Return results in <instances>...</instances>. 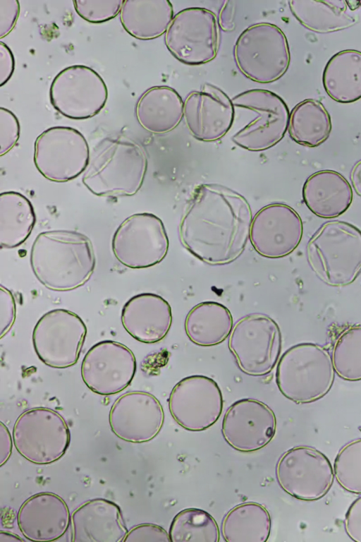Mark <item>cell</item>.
I'll list each match as a JSON object with an SVG mask.
<instances>
[{"label":"cell","instance_id":"obj_1","mask_svg":"<svg viewBox=\"0 0 361 542\" xmlns=\"http://www.w3.org/2000/svg\"><path fill=\"white\" fill-rule=\"evenodd\" d=\"M252 211L240 193L216 183L198 186L188 201L179 226L183 246L209 265L236 260L250 239Z\"/></svg>","mask_w":361,"mask_h":542},{"label":"cell","instance_id":"obj_2","mask_svg":"<svg viewBox=\"0 0 361 542\" xmlns=\"http://www.w3.org/2000/svg\"><path fill=\"white\" fill-rule=\"evenodd\" d=\"M30 263L35 276L46 288L66 291L89 280L96 261L92 242L86 235L76 231L51 230L37 236Z\"/></svg>","mask_w":361,"mask_h":542},{"label":"cell","instance_id":"obj_3","mask_svg":"<svg viewBox=\"0 0 361 542\" xmlns=\"http://www.w3.org/2000/svg\"><path fill=\"white\" fill-rule=\"evenodd\" d=\"M147 169V159L140 145L123 137H108L92 151L82 182L97 196H131L140 189Z\"/></svg>","mask_w":361,"mask_h":542},{"label":"cell","instance_id":"obj_4","mask_svg":"<svg viewBox=\"0 0 361 542\" xmlns=\"http://www.w3.org/2000/svg\"><path fill=\"white\" fill-rule=\"evenodd\" d=\"M308 263L324 283L344 287L361 272V230L343 221L324 223L307 246Z\"/></svg>","mask_w":361,"mask_h":542},{"label":"cell","instance_id":"obj_5","mask_svg":"<svg viewBox=\"0 0 361 542\" xmlns=\"http://www.w3.org/2000/svg\"><path fill=\"white\" fill-rule=\"evenodd\" d=\"M335 370L329 351L312 343L288 349L279 359L276 383L282 395L297 404L317 401L331 388Z\"/></svg>","mask_w":361,"mask_h":542},{"label":"cell","instance_id":"obj_6","mask_svg":"<svg viewBox=\"0 0 361 542\" xmlns=\"http://www.w3.org/2000/svg\"><path fill=\"white\" fill-rule=\"evenodd\" d=\"M234 116L251 119L232 137L238 146L250 151H262L277 144L288 130L289 110L283 100L264 89L244 91L231 99Z\"/></svg>","mask_w":361,"mask_h":542},{"label":"cell","instance_id":"obj_7","mask_svg":"<svg viewBox=\"0 0 361 542\" xmlns=\"http://www.w3.org/2000/svg\"><path fill=\"white\" fill-rule=\"evenodd\" d=\"M233 54L240 71L259 83L279 79L287 71L290 61L285 34L269 23H259L246 28L238 37Z\"/></svg>","mask_w":361,"mask_h":542},{"label":"cell","instance_id":"obj_8","mask_svg":"<svg viewBox=\"0 0 361 542\" xmlns=\"http://www.w3.org/2000/svg\"><path fill=\"white\" fill-rule=\"evenodd\" d=\"M228 348L242 372L252 376L270 373L277 364L282 348L279 326L263 313H251L233 327Z\"/></svg>","mask_w":361,"mask_h":542},{"label":"cell","instance_id":"obj_9","mask_svg":"<svg viewBox=\"0 0 361 542\" xmlns=\"http://www.w3.org/2000/svg\"><path fill=\"white\" fill-rule=\"evenodd\" d=\"M69 428L57 411L45 407L23 412L13 429V441L18 453L28 462L49 464L59 460L68 448Z\"/></svg>","mask_w":361,"mask_h":542},{"label":"cell","instance_id":"obj_10","mask_svg":"<svg viewBox=\"0 0 361 542\" xmlns=\"http://www.w3.org/2000/svg\"><path fill=\"white\" fill-rule=\"evenodd\" d=\"M86 335V325L78 315L56 308L38 320L32 339L35 351L44 364L66 368L78 362Z\"/></svg>","mask_w":361,"mask_h":542},{"label":"cell","instance_id":"obj_11","mask_svg":"<svg viewBox=\"0 0 361 542\" xmlns=\"http://www.w3.org/2000/svg\"><path fill=\"white\" fill-rule=\"evenodd\" d=\"M88 143L77 129L53 126L44 131L34 144V163L47 180L66 182L83 174L90 159Z\"/></svg>","mask_w":361,"mask_h":542},{"label":"cell","instance_id":"obj_12","mask_svg":"<svg viewBox=\"0 0 361 542\" xmlns=\"http://www.w3.org/2000/svg\"><path fill=\"white\" fill-rule=\"evenodd\" d=\"M169 241L161 219L142 212L127 217L116 229L111 247L115 258L126 267L154 266L166 257Z\"/></svg>","mask_w":361,"mask_h":542},{"label":"cell","instance_id":"obj_13","mask_svg":"<svg viewBox=\"0 0 361 542\" xmlns=\"http://www.w3.org/2000/svg\"><path fill=\"white\" fill-rule=\"evenodd\" d=\"M49 98L54 109L61 115L83 120L94 117L104 108L108 89L96 71L84 65H73L54 77Z\"/></svg>","mask_w":361,"mask_h":542},{"label":"cell","instance_id":"obj_14","mask_svg":"<svg viewBox=\"0 0 361 542\" xmlns=\"http://www.w3.org/2000/svg\"><path fill=\"white\" fill-rule=\"evenodd\" d=\"M164 42L170 53L183 64L209 62L215 58L219 44L215 14L198 7L179 11L165 32Z\"/></svg>","mask_w":361,"mask_h":542},{"label":"cell","instance_id":"obj_15","mask_svg":"<svg viewBox=\"0 0 361 542\" xmlns=\"http://www.w3.org/2000/svg\"><path fill=\"white\" fill-rule=\"evenodd\" d=\"M276 476L286 493L305 501L323 498L334 478L332 465L326 455L308 446L286 451L277 463Z\"/></svg>","mask_w":361,"mask_h":542},{"label":"cell","instance_id":"obj_16","mask_svg":"<svg viewBox=\"0 0 361 542\" xmlns=\"http://www.w3.org/2000/svg\"><path fill=\"white\" fill-rule=\"evenodd\" d=\"M168 403L176 422L190 431L204 430L215 423L224 404L216 382L202 375L188 376L178 382Z\"/></svg>","mask_w":361,"mask_h":542},{"label":"cell","instance_id":"obj_17","mask_svg":"<svg viewBox=\"0 0 361 542\" xmlns=\"http://www.w3.org/2000/svg\"><path fill=\"white\" fill-rule=\"evenodd\" d=\"M136 359L126 345L112 340L94 344L81 363V377L93 392L103 396L116 395L126 389L136 372Z\"/></svg>","mask_w":361,"mask_h":542},{"label":"cell","instance_id":"obj_18","mask_svg":"<svg viewBox=\"0 0 361 542\" xmlns=\"http://www.w3.org/2000/svg\"><path fill=\"white\" fill-rule=\"evenodd\" d=\"M303 224L298 213L283 203L263 207L254 216L250 240L259 255L280 258L290 254L299 245Z\"/></svg>","mask_w":361,"mask_h":542},{"label":"cell","instance_id":"obj_19","mask_svg":"<svg viewBox=\"0 0 361 542\" xmlns=\"http://www.w3.org/2000/svg\"><path fill=\"white\" fill-rule=\"evenodd\" d=\"M276 419L272 409L254 399H242L226 411L221 432L226 442L243 452H255L274 438Z\"/></svg>","mask_w":361,"mask_h":542},{"label":"cell","instance_id":"obj_20","mask_svg":"<svg viewBox=\"0 0 361 542\" xmlns=\"http://www.w3.org/2000/svg\"><path fill=\"white\" fill-rule=\"evenodd\" d=\"M164 421L160 402L153 395L142 391L124 393L114 402L109 414V426L114 435L134 443L155 438Z\"/></svg>","mask_w":361,"mask_h":542},{"label":"cell","instance_id":"obj_21","mask_svg":"<svg viewBox=\"0 0 361 542\" xmlns=\"http://www.w3.org/2000/svg\"><path fill=\"white\" fill-rule=\"evenodd\" d=\"M234 110L231 100L214 85L206 83L190 92L183 105V119L191 135L203 142H213L231 128Z\"/></svg>","mask_w":361,"mask_h":542},{"label":"cell","instance_id":"obj_22","mask_svg":"<svg viewBox=\"0 0 361 542\" xmlns=\"http://www.w3.org/2000/svg\"><path fill=\"white\" fill-rule=\"evenodd\" d=\"M17 523L28 541H54L66 532L71 515L60 496L42 492L32 495L22 504L17 514Z\"/></svg>","mask_w":361,"mask_h":542},{"label":"cell","instance_id":"obj_23","mask_svg":"<svg viewBox=\"0 0 361 542\" xmlns=\"http://www.w3.org/2000/svg\"><path fill=\"white\" fill-rule=\"evenodd\" d=\"M70 525L73 542H121L128 532L120 507L104 498L78 507Z\"/></svg>","mask_w":361,"mask_h":542},{"label":"cell","instance_id":"obj_24","mask_svg":"<svg viewBox=\"0 0 361 542\" xmlns=\"http://www.w3.org/2000/svg\"><path fill=\"white\" fill-rule=\"evenodd\" d=\"M121 320L132 337L145 344H154L167 335L173 318L171 306L163 297L141 293L124 304Z\"/></svg>","mask_w":361,"mask_h":542},{"label":"cell","instance_id":"obj_25","mask_svg":"<svg viewBox=\"0 0 361 542\" xmlns=\"http://www.w3.org/2000/svg\"><path fill=\"white\" fill-rule=\"evenodd\" d=\"M353 190L345 178L333 170H322L307 178L302 187L303 200L315 215L331 219L343 214L353 201Z\"/></svg>","mask_w":361,"mask_h":542},{"label":"cell","instance_id":"obj_26","mask_svg":"<svg viewBox=\"0 0 361 542\" xmlns=\"http://www.w3.org/2000/svg\"><path fill=\"white\" fill-rule=\"evenodd\" d=\"M182 98L173 88L154 86L146 90L138 100L135 114L146 131L161 134L174 129L183 117Z\"/></svg>","mask_w":361,"mask_h":542},{"label":"cell","instance_id":"obj_27","mask_svg":"<svg viewBox=\"0 0 361 542\" xmlns=\"http://www.w3.org/2000/svg\"><path fill=\"white\" fill-rule=\"evenodd\" d=\"M124 30L141 40L157 38L165 33L173 18L168 0H126L120 11Z\"/></svg>","mask_w":361,"mask_h":542},{"label":"cell","instance_id":"obj_28","mask_svg":"<svg viewBox=\"0 0 361 542\" xmlns=\"http://www.w3.org/2000/svg\"><path fill=\"white\" fill-rule=\"evenodd\" d=\"M322 83L327 95L340 103H352L361 99V52L341 51L326 63Z\"/></svg>","mask_w":361,"mask_h":542},{"label":"cell","instance_id":"obj_29","mask_svg":"<svg viewBox=\"0 0 361 542\" xmlns=\"http://www.w3.org/2000/svg\"><path fill=\"white\" fill-rule=\"evenodd\" d=\"M233 327L231 311L215 301H204L187 314L184 327L189 339L202 347L215 346L230 335Z\"/></svg>","mask_w":361,"mask_h":542},{"label":"cell","instance_id":"obj_30","mask_svg":"<svg viewBox=\"0 0 361 542\" xmlns=\"http://www.w3.org/2000/svg\"><path fill=\"white\" fill-rule=\"evenodd\" d=\"M289 8L295 18L307 29L329 33L354 25L356 18L348 9L346 1L292 0Z\"/></svg>","mask_w":361,"mask_h":542},{"label":"cell","instance_id":"obj_31","mask_svg":"<svg viewBox=\"0 0 361 542\" xmlns=\"http://www.w3.org/2000/svg\"><path fill=\"white\" fill-rule=\"evenodd\" d=\"M36 221L31 202L16 191L0 195V246L14 248L30 235Z\"/></svg>","mask_w":361,"mask_h":542},{"label":"cell","instance_id":"obj_32","mask_svg":"<svg viewBox=\"0 0 361 542\" xmlns=\"http://www.w3.org/2000/svg\"><path fill=\"white\" fill-rule=\"evenodd\" d=\"M270 530L271 517L267 510L251 502L232 508L221 524V534L226 542H265Z\"/></svg>","mask_w":361,"mask_h":542},{"label":"cell","instance_id":"obj_33","mask_svg":"<svg viewBox=\"0 0 361 542\" xmlns=\"http://www.w3.org/2000/svg\"><path fill=\"white\" fill-rule=\"evenodd\" d=\"M330 115L322 103L307 99L298 103L289 115L288 131L295 143L315 147L326 141L331 131Z\"/></svg>","mask_w":361,"mask_h":542},{"label":"cell","instance_id":"obj_34","mask_svg":"<svg viewBox=\"0 0 361 542\" xmlns=\"http://www.w3.org/2000/svg\"><path fill=\"white\" fill-rule=\"evenodd\" d=\"M171 542H218L219 530L210 514L198 508L179 512L169 529Z\"/></svg>","mask_w":361,"mask_h":542},{"label":"cell","instance_id":"obj_35","mask_svg":"<svg viewBox=\"0 0 361 542\" xmlns=\"http://www.w3.org/2000/svg\"><path fill=\"white\" fill-rule=\"evenodd\" d=\"M331 359L340 378L361 380V325L350 326L340 333L333 346Z\"/></svg>","mask_w":361,"mask_h":542},{"label":"cell","instance_id":"obj_36","mask_svg":"<svg viewBox=\"0 0 361 542\" xmlns=\"http://www.w3.org/2000/svg\"><path fill=\"white\" fill-rule=\"evenodd\" d=\"M337 482L345 490L361 494V438L343 446L334 464Z\"/></svg>","mask_w":361,"mask_h":542},{"label":"cell","instance_id":"obj_37","mask_svg":"<svg viewBox=\"0 0 361 542\" xmlns=\"http://www.w3.org/2000/svg\"><path fill=\"white\" fill-rule=\"evenodd\" d=\"M124 0H76L75 12L91 23H102L114 18L120 13Z\"/></svg>","mask_w":361,"mask_h":542},{"label":"cell","instance_id":"obj_38","mask_svg":"<svg viewBox=\"0 0 361 542\" xmlns=\"http://www.w3.org/2000/svg\"><path fill=\"white\" fill-rule=\"evenodd\" d=\"M20 137V124L17 116L9 109L0 108V156L8 153Z\"/></svg>","mask_w":361,"mask_h":542},{"label":"cell","instance_id":"obj_39","mask_svg":"<svg viewBox=\"0 0 361 542\" xmlns=\"http://www.w3.org/2000/svg\"><path fill=\"white\" fill-rule=\"evenodd\" d=\"M123 542H171V539L161 526L144 523L131 528Z\"/></svg>","mask_w":361,"mask_h":542},{"label":"cell","instance_id":"obj_40","mask_svg":"<svg viewBox=\"0 0 361 542\" xmlns=\"http://www.w3.org/2000/svg\"><path fill=\"white\" fill-rule=\"evenodd\" d=\"M1 332L2 338L12 327L16 319V303L12 293L3 285L0 286Z\"/></svg>","mask_w":361,"mask_h":542},{"label":"cell","instance_id":"obj_41","mask_svg":"<svg viewBox=\"0 0 361 542\" xmlns=\"http://www.w3.org/2000/svg\"><path fill=\"white\" fill-rule=\"evenodd\" d=\"M20 13L16 0H0V38L10 33L16 25Z\"/></svg>","mask_w":361,"mask_h":542},{"label":"cell","instance_id":"obj_42","mask_svg":"<svg viewBox=\"0 0 361 542\" xmlns=\"http://www.w3.org/2000/svg\"><path fill=\"white\" fill-rule=\"evenodd\" d=\"M348 536L355 542H361V496L349 507L344 519Z\"/></svg>","mask_w":361,"mask_h":542},{"label":"cell","instance_id":"obj_43","mask_svg":"<svg viewBox=\"0 0 361 542\" xmlns=\"http://www.w3.org/2000/svg\"><path fill=\"white\" fill-rule=\"evenodd\" d=\"M15 68V60L10 48L2 41L0 42V85L3 86L12 76Z\"/></svg>","mask_w":361,"mask_h":542},{"label":"cell","instance_id":"obj_44","mask_svg":"<svg viewBox=\"0 0 361 542\" xmlns=\"http://www.w3.org/2000/svg\"><path fill=\"white\" fill-rule=\"evenodd\" d=\"M12 450V440L7 427L0 423V465L3 466L8 459Z\"/></svg>","mask_w":361,"mask_h":542},{"label":"cell","instance_id":"obj_45","mask_svg":"<svg viewBox=\"0 0 361 542\" xmlns=\"http://www.w3.org/2000/svg\"><path fill=\"white\" fill-rule=\"evenodd\" d=\"M228 5H225L221 11L219 16V23L224 30H231L234 28L233 24V6L231 4L233 1H227Z\"/></svg>","mask_w":361,"mask_h":542},{"label":"cell","instance_id":"obj_46","mask_svg":"<svg viewBox=\"0 0 361 542\" xmlns=\"http://www.w3.org/2000/svg\"><path fill=\"white\" fill-rule=\"evenodd\" d=\"M350 178L354 191L361 198V159L353 166Z\"/></svg>","mask_w":361,"mask_h":542},{"label":"cell","instance_id":"obj_47","mask_svg":"<svg viewBox=\"0 0 361 542\" xmlns=\"http://www.w3.org/2000/svg\"><path fill=\"white\" fill-rule=\"evenodd\" d=\"M22 542L24 540L19 536L8 531H1L0 542Z\"/></svg>","mask_w":361,"mask_h":542}]
</instances>
